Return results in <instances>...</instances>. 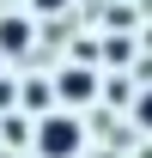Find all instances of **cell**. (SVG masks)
Segmentation results:
<instances>
[{
	"instance_id": "1",
	"label": "cell",
	"mask_w": 152,
	"mask_h": 158,
	"mask_svg": "<svg viewBox=\"0 0 152 158\" xmlns=\"http://www.w3.org/2000/svg\"><path fill=\"white\" fill-rule=\"evenodd\" d=\"M37 152H43V158H73V152H79V122H73V116H49V122L37 128Z\"/></svg>"
},
{
	"instance_id": "2",
	"label": "cell",
	"mask_w": 152,
	"mask_h": 158,
	"mask_svg": "<svg viewBox=\"0 0 152 158\" xmlns=\"http://www.w3.org/2000/svg\"><path fill=\"white\" fill-rule=\"evenodd\" d=\"M55 91H61V103H85V98L97 91V79L85 73V67H67V73L55 79Z\"/></svg>"
},
{
	"instance_id": "3",
	"label": "cell",
	"mask_w": 152,
	"mask_h": 158,
	"mask_svg": "<svg viewBox=\"0 0 152 158\" xmlns=\"http://www.w3.org/2000/svg\"><path fill=\"white\" fill-rule=\"evenodd\" d=\"M24 43H31V24L24 19H0V55H19Z\"/></svg>"
},
{
	"instance_id": "4",
	"label": "cell",
	"mask_w": 152,
	"mask_h": 158,
	"mask_svg": "<svg viewBox=\"0 0 152 158\" xmlns=\"http://www.w3.org/2000/svg\"><path fill=\"white\" fill-rule=\"evenodd\" d=\"M134 116H140V128H146V134H152V91H146V98H140V103H134Z\"/></svg>"
},
{
	"instance_id": "5",
	"label": "cell",
	"mask_w": 152,
	"mask_h": 158,
	"mask_svg": "<svg viewBox=\"0 0 152 158\" xmlns=\"http://www.w3.org/2000/svg\"><path fill=\"white\" fill-rule=\"evenodd\" d=\"M31 6H37V12H61L67 0H31Z\"/></svg>"
},
{
	"instance_id": "6",
	"label": "cell",
	"mask_w": 152,
	"mask_h": 158,
	"mask_svg": "<svg viewBox=\"0 0 152 158\" xmlns=\"http://www.w3.org/2000/svg\"><path fill=\"white\" fill-rule=\"evenodd\" d=\"M140 158H152V146H146V152H140Z\"/></svg>"
}]
</instances>
